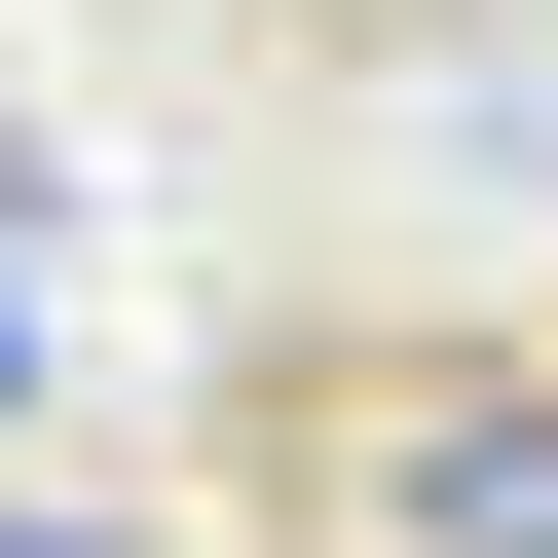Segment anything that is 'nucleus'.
<instances>
[{
	"label": "nucleus",
	"mask_w": 558,
	"mask_h": 558,
	"mask_svg": "<svg viewBox=\"0 0 558 558\" xmlns=\"http://www.w3.org/2000/svg\"><path fill=\"white\" fill-rule=\"evenodd\" d=\"M299 484H336L373 558H558V373H521V336H373V373L299 410Z\"/></svg>",
	"instance_id": "obj_1"
}]
</instances>
